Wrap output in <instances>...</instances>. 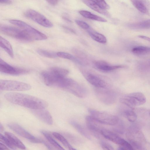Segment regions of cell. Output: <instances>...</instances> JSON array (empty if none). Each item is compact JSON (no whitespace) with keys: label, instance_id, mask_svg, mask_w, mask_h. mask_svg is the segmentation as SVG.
I'll list each match as a JSON object with an SVG mask.
<instances>
[{"label":"cell","instance_id":"obj_1","mask_svg":"<svg viewBox=\"0 0 150 150\" xmlns=\"http://www.w3.org/2000/svg\"><path fill=\"white\" fill-rule=\"evenodd\" d=\"M4 97L11 103L33 110L44 109L48 105L45 100L26 94L10 92L6 93Z\"/></svg>","mask_w":150,"mask_h":150},{"label":"cell","instance_id":"obj_2","mask_svg":"<svg viewBox=\"0 0 150 150\" xmlns=\"http://www.w3.org/2000/svg\"><path fill=\"white\" fill-rule=\"evenodd\" d=\"M9 22L21 28L33 40H44L47 38L45 34L21 21L11 19L9 20Z\"/></svg>","mask_w":150,"mask_h":150},{"label":"cell","instance_id":"obj_3","mask_svg":"<svg viewBox=\"0 0 150 150\" xmlns=\"http://www.w3.org/2000/svg\"><path fill=\"white\" fill-rule=\"evenodd\" d=\"M88 112L92 117L101 124L113 126L119 121L117 116L108 113L92 109H89Z\"/></svg>","mask_w":150,"mask_h":150},{"label":"cell","instance_id":"obj_4","mask_svg":"<svg viewBox=\"0 0 150 150\" xmlns=\"http://www.w3.org/2000/svg\"><path fill=\"white\" fill-rule=\"evenodd\" d=\"M0 30L2 33L20 40L25 42L33 40L22 29L7 25H1Z\"/></svg>","mask_w":150,"mask_h":150},{"label":"cell","instance_id":"obj_5","mask_svg":"<svg viewBox=\"0 0 150 150\" xmlns=\"http://www.w3.org/2000/svg\"><path fill=\"white\" fill-rule=\"evenodd\" d=\"M120 103L130 107L143 104L146 101L144 95L142 93L137 92L125 95L120 99Z\"/></svg>","mask_w":150,"mask_h":150},{"label":"cell","instance_id":"obj_6","mask_svg":"<svg viewBox=\"0 0 150 150\" xmlns=\"http://www.w3.org/2000/svg\"><path fill=\"white\" fill-rule=\"evenodd\" d=\"M100 134L106 139L120 145L119 150H133L134 148L131 144L123 138L114 132L109 130L103 128L100 132Z\"/></svg>","mask_w":150,"mask_h":150},{"label":"cell","instance_id":"obj_7","mask_svg":"<svg viewBox=\"0 0 150 150\" xmlns=\"http://www.w3.org/2000/svg\"><path fill=\"white\" fill-rule=\"evenodd\" d=\"M31 88L30 85L21 82L5 80L0 81V89L3 91H24Z\"/></svg>","mask_w":150,"mask_h":150},{"label":"cell","instance_id":"obj_8","mask_svg":"<svg viewBox=\"0 0 150 150\" xmlns=\"http://www.w3.org/2000/svg\"><path fill=\"white\" fill-rule=\"evenodd\" d=\"M0 71L2 74L12 76L25 74L29 72L28 69L12 66L1 58L0 59Z\"/></svg>","mask_w":150,"mask_h":150},{"label":"cell","instance_id":"obj_9","mask_svg":"<svg viewBox=\"0 0 150 150\" xmlns=\"http://www.w3.org/2000/svg\"><path fill=\"white\" fill-rule=\"evenodd\" d=\"M25 16L38 24L46 28H50L53 26L52 23L43 15L33 9H29L25 13Z\"/></svg>","mask_w":150,"mask_h":150},{"label":"cell","instance_id":"obj_10","mask_svg":"<svg viewBox=\"0 0 150 150\" xmlns=\"http://www.w3.org/2000/svg\"><path fill=\"white\" fill-rule=\"evenodd\" d=\"M8 127L18 135L34 143H43L44 141L36 138L18 124L11 123L7 125Z\"/></svg>","mask_w":150,"mask_h":150},{"label":"cell","instance_id":"obj_11","mask_svg":"<svg viewBox=\"0 0 150 150\" xmlns=\"http://www.w3.org/2000/svg\"><path fill=\"white\" fill-rule=\"evenodd\" d=\"M44 109H33V114L38 119L48 125H52L53 123L52 117L50 112Z\"/></svg>","mask_w":150,"mask_h":150},{"label":"cell","instance_id":"obj_12","mask_svg":"<svg viewBox=\"0 0 150 150\" xmlns=\"http://www.w3.org/2000/svg\"><path fill=\"white\" fill-rule=\"evenodd\" d=\"M96 94L98 99L106 104L110 105L113 103L116 99L115 94L109 91H99L97 92Z\"/></svg>","mask_w":150,"mask_h":150},{"label":"cell","instance_id":"obj_13","mask_svg":"<svg viewBox=\"0 0 150 150\" xmlns=\"http://www.w3.org/2000/svg\"><path fill=\"white\" fill-rule=\"evenodd\" d=\"M86 121L87 127L88 129L94 133H100L103 128L100 123L95 120L91 115L86 117Z\"/></svg>","mask_w":150,"mask_h":150},{"label":"cell","instance_id":"obj_14","mask_svg":"<svg viewBox=\"0 0 150 150\" xmlns=\"http://www.w3.org/2000/svg\"><path fill=\"white\" fill-rule=\"evenodd\" d=\"M133 6L139 11L148 14L150 8V3L148 0H130Z\"/></svg>","mask_w":150,"mask_h":150},{"label":"cell","instance_id":"obj_15","mask_svg":"<svg viewBox=\"0 0 150 150\" xmlns=\"http://www.w3.org/2000/svg\"><path fill=\"white\" fill-rule=\"evenodd\" d=\"M82 1L84 3L92 10L108 17H110V15L108 11L101 8L93 0H82Z\"/></svg>","mask_w":150,"mask_h":150},{"label":"cell","instance_id":"obj_16","mask_svg":"<svg viewBox=\"0 0 150 150\" xmlns=\"http://www.w3.org/2000/svg\"><path fill=\"white\" fill-rule=\"evenodd\" d=\"M86 79L90 83L96 87L104 88L106 86V83L103 80L93 74H88Z\"/></svg>","mask_w":150,"mask_h":150},{"label":"cell","instance_id":"obj_17","mask_svg":"<svg viewBox=\"0 0 150 150\" xmlns=\"http://www.w3.org/2000/svg\"><path fill=\"white\" fill-rule=\"evenodd\" d=\"M95 64L98 69L107 71H110L126 67L125 66L122 65L111 66L107 62L103 61H97L95 62Z\"/></svg>","mask_w":150,"mask_h":150},{"label":"cell","instance_id":"obj_18","mask_svg":"<svg viewBox=\"0 0 150 150\" xmlns=\"http://www.w3.org/2000/svg\"><path fill=\"white\" fill-rule=\"evenodd\" d=\"M4 134L5 136L9 139L16 147L23 149H25L26 147L25 145L14 134L8 132H5Z\"/></svg>","mask_w":150,"mask_h":150},{"label":"cell","instance_id":"obj_19","mask_svg":"<svg viewBox=\"0 0 150 150\" xmlns=\"http://www.w3.org/2000/svg\"><path fill=\"white\" fill-rule=\"evenodd\" d=\"M128 26L134 29H148L150 28V19L139 22L129 23Z\"/></svg>","mask_w":150,"mask_h":150},{"label":"cell","instance_id":"obj_20","mask_svg":"<svg viewBox=\"0 0 150 150\" xmlns=\"http://www.w3.org/2000/svg\"><path fill=\"white\" fill-rule=\"evenodd\" d=\"M0 46L12 58L14 57L13 52L11 45L10 42L3 38H0Z\"/></svg>","mask_w":150,"mask_h":150},{"label":"cell","instance_id":"obj_21","mask_svg":"<svg viewBox=\"0 0 150 150\" xmlns=\"http://www.w3.org/2000/svg\"><path fill=\"white\" fill-rule=\"evenodd\" d=\"M79 13L83 17L87 18L101 22H106L107 20L104 18L92 13L90 12L85 10H81Z\"/></svg>","mask_w":150,"mask_h":150},{"label":"cell","instance_id":"obj_22","mask_svg":"<svg viewBox=\"0 0 150 150\" xmlns=\"http://www.w3.org/2000/svg\"><path fill=\"white\" fill-rule=\"evenodd\" d=\"M41 132L50 143L56 149L59 150H64V149L54 140L48 132L42 130L41 131Z\"/></svg>","mask_w":150,"mask_h":150},{"label":"cell","instance_id":"obj_23","mask_svg":"<svg viewBox=\"0 0 150 150\" xmlns=\"http://www.w3.org/2000/svg\"><path fill=\"white\" fill-rule=\"evenodd\" d=\"M132 52L137 55H143L150 54V47L144 46H138L133 48Z\"/></svg>","mask_w":150,"mask_h":150},{"label":"cell","instance_id":"obj_24","mask_svg":"<svg viewBox=\"0 0 150 150\" xmlns=\"http://www.w3.org/2000/svg\"><path fill=\"white\" fill-rule=\"evenodd\" d=\"M70 122L71 125L81 135L87 139H91L88 133L80 124L73 120H71Z\"/></svg>","mask_w":150,"mask_h":150},{"label":"cell","instance_id":"obj_25","mask_svg":"<svg viewBox=\"0 0 150 150\" xmlns=\"http://www.w3.org/2000/svg\"><path fill=\"white\" fill-rule=\"evenodd\" d=\"M53 135L58 139L62 144L69 150H75V149L71 145L67 139L62 135L57 132H53L52 133Z\"/></svg>","mask_w":150,"mask_h":150},{"label":"cell","instance_id":"obj_26","mask_svg":"<svg viewBox=\"0 0 150 150\" xmlns=\"http://www.w3.org/2000/svg\"><path fill=\"white\" fill-rule=\"evenodd\" d=\"M88 32L91 38L96 41L102 43L107 42L106 38L102 34L92 31H89Z\"/></svg>","mask_w":150,"mask_h":150},{"label":"cell","instance_id":"obj_27","mask_svg":"<svg viewBox=\"0 0 150 150\" xmlns=\"http://www.w3.org/2000/svg\"><path fill=\"white\" fill-rule=\"evenodd\" d=\"M37 52L40 55L42 56L52 58H54L57 56V53L54 52L42 49H38Z\"/></svg>","mask_w":150,"mask_h":150},{"label":"cell","instance_id":"obj_28","mask_svg":"<svg viewBox=\"0 0 150 150\" xmlns=\"http://www.w3.org/2000/svg\"><path fill=\"white\" fill-rule=\"evenodd\" d=\"M125 114L127 119L130 122H134L137 119V115L133 111L127 110L125 112Z\"/></svg>","mask_w":150,"mask_h":150},{"label":"cell","instance_id":"obj_29","mask_svg":"<svg viewBox=\"0 0 150 150\" xmlns=\"http://www.w3.org/2000/svg\"><path fill=\"white\" fill-rule=\"evenodd\" d=\"M0 140L5 144L8 147L13 149H16V147L12 143L11 141L6 136L0 134Z\"/></svg>","mask_w":150,"mask_h":150},{"label":"cell","instance_id":"obj_30","mask_svg":"<svg viewBox=\"0 0 150 150\" xmlns=\"http://www.w3.org/2000/svg\"><path fill=\"white\" fill-rule=\"evenodd\" d=\"M58 57L71 60H74L75 57L71 54L64 52H58L57 53Z\"/></svg>","mask_w":150,"mask_h":150},{"label":"cell","instance_id":"obj_31","mask_svg":"<svg viewBox=\"0 0 150 150\" xmlns=\"http://www.w3.org/2000/svg\"><path fill=\"white\" fill-rule=\"evenodd\" d=\"M95 2L101 8L105 9L110 8V6L104 0H92Z\"/></svg>","mask_w":150,"mask_h":150},{"label":"cell","instance_id":"obj_32","mask_svg":"<svg viewBox=\"0 0 150 150\" xmlns=\"http://www.w3.org/2000/svg\"><path fill=\"white\" fill-rule=\"evenodd\" d=\"M100 144L101 147L104 150H112L114 149L111 144L105 142L101 141Z\"/></svg>","mask_w":150,"mask_h":150},{"label":"cell","instance_id":"obj_33","mask_svg":"<svg viewBox=\"0 0 150 150\" xmlns=\"http://www.w3.org/2000/svg\"><path fill=\"white\" fill-rule=\"evenodd\" d=\"M75 22L80 27L84 29H88L90 27L89 25L85 22L79 20H76Z\"/></svg>","mask_w":150,"mask_h":150},{"label":"cell","instance_id":"obj_34","mask_svg":"<svg viewBox=\"0 0 150 150\" xmlns=\"http://www.w3.org/2000/svg\"><path fill=\"white\" fill-rule=\"evenodd\" d=\"M50 4L54 6L57 4L58 0H46Z\"/></svg>","mask_w":150,"mask_h":150},{"label":"cell","instance_id":"obj_35","mask_svg":"<svg viewBox=\"0 0 150 150\" xmlns=\"http://www.w3.org/2000/svg\"><path fill=\"white\" fill-rule=\"evenodd\" d=\"M138 36L139 38L146 40L150 42V38L143 35H139Z\"/></svg>","mask_w":150,"mask_h":150},{"label":"cell","instance_id":"obj_36","mask_svg":"<svg viewBox=\"0 0 150 150\" xmlns=\"http://www.w3.org/2000/svg\"><path fill=\"white\" fill-rule=\"evenodd\" d=\"M1 3L3 4H10L11 3V0H0Z\"/></svg>","mask_w":150,"mask_h":150},{"label":"cell","instance_id":"obj_37","mask_svg":"<svg viewBox=\"0 0 150 150\" xmlns=\"http://www.w3.org/2000/svg\"><path fill=\"white\" fill-rule=\"evenodd\" d=\"M0 149L2 150H7L9 149L7 148L4 144L0 143Z\"/></svg>","mask_w":150,"mask_h":150},{"label":"cell","instance_id":"obj_38","mask_svg":"<svg viewBox=\"0 0 150 150\" xmlns=\"http://www.w3.org/2000/svg\"><path fill=\"white\" fill-rule=\"evenodd\" d=\"M63 28L65 30H67V31L70 32L71 33H74V31L71 29V28H69L65 26H63Z\"/></svg>","mask_w":150,"mask_h":150},{"label":"cell","instance_id":"obj_39","mask_svg":"<svg viewBox=\"0 0 150 150\" xmlns=\"http://www.w3.org/2000/svg\"><path fill=\"white\" fill-rule=\"evenodd\" d=\"M63 18L66 21L68 22H69L71 23L72 22L69 19L68 17H66V16H63Z\"/></svg>","mask_w":150,"mask_h":150},{"label":"cell","instance_id":"obj_40","mask_svg":"<svg viewBox=\"0 0 150 150\" xmlns=\"http://www.w3.org/2000/svg\"><path fill=\"white\" fill-rule=\"evenodd\" d=\"M3 127L2 126L1 124L0 125V131H1V130H3Z\"/></svg>","mask_w":150,"mask_h":150}]
</instances>
